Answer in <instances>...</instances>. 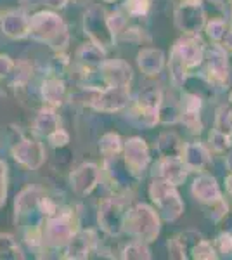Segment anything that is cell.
<instances>
[{"label":"cell","mask_w":232,"mask_h":260,"mask_svg":"<svg viewBox=\"0 0 232 260\" xmlns=\"http://www.w3.org/2000/svg\"><path fill=\"white\" fill-rule=\"evenodd\" d=\"M29 35L56 52H62L70 44V31L66 23L50 11L37 12L29 18Z\"/></svg>","instance_id":"obj_1"},{"label":"cell","mask_w":232,"mask_h":260,"mask_svg":"<svg viewBox=\"0 0 232 260\" xmlns=\"http://www.w3.org/2000/svg\"><path fill=\"white\" fill-rule=\"evenodd\" d=\"M125 231L139 241L153 243L161 233V217L147 203H137L128 207L125 219Z\"/></svg>","instance_id":"obj_2"},{"label":"cell","mask_w":232,"mask_h":260,"mask_svg":"<svg viewBox=\"0 0 232 260\" xmlns=\"http://www.w3.org/2000/svg\"><path fill=\"white\" fill-rule=\"evenodd\" d=\"M149 198L158 208V213L163 220L175 222L184 213V201L180 198L177 186L167 180L153 177L149 184Z\"/></svg>","instance_id":"obj_3"},{"label":"cell","mask_w":232,"mask_h":260,"mask_svg":"<svg viewBox=\"0 0 232 260\" xmlns=\"http://www.w3.org/2000/svg\"><path fill=\"white\" fill-rule=\"evenodd\" d=\"M78 231V217L75 210H62L56 215L49 217L47 224L44 228V245L49 248H59L66 246L73 234Z\"/></svg>","instance_id":"obj_4"},{"label":"cell","mask_w":232,"mask_h":260,"mask_svg":"<svg viewBox=\"0 0 232 260\" xmlns=\"http://www.w3.org/2000/svg\"><path fill=\"white\" fill-rule=\"evenodd\" d=\"M164 99V92L161 89H147L137 95L136 103L132 104L128 111L130 121H134L139 127L153 128L158 123V110Z\"/></svg>","instance_id":"obj_5"},{"label":"cell","mask_w":232,"mask_h":260,"mask_svg":"<svg viewBox=\"0 0 232 260\" xmlns=\"http://www.w3.org/2000/svg\"><path fill=\"white\" fill-rule=\"evenodd\" d=\"M128 212V201L120 196H111L99 203L97 208V222L99 228L111 238L125 233V219Z\"/></svg>","instance_id":"obj_6"},{"label":"cell","mask_w":232,"mask_h":260,"mask_svg":"<svg viewBox=\"0 0 232 260\" xmlns=\"http://www.w3.org/2000/svg\"><path fill=\"white\" fill-rule=\"evenodd\" d=\"M206 11L203 0H179L174 9V24L182 35H196L203 31Z\"/></svg>","instance_id":"obj_7"},{"label":"cell","mask_w":232,"mask_h":260,"mask_svg":"<svg viewBox=\"0 0 232 260\" xmlns=\"http://www.w3.org/2000/svg\"><path fill=\"white\" fill-rule=\"evenodd\" d=\"M106 14L108 12L101 6H90L83 14V31L90 42L101 45L103 49H109L116 44L115 33L108 26Z\"/></svg>","instance_id":"obj_8"},{"label":"cell","mask_w":232,"mask_h":260,"mask_svg":"<svg viewBox=\"0 0 232 260\" xmlns=\"http://www.w3.org/2000/svg\"><path fill=\"white\" fill-rule=\"evenodd\" d=\"M206 62V80L215 89H225L230 80V62L229 54L223 50L218 44L205 50Z\"/></svg>","instance_id":"obj_9"},{"label":"cell","mask_w":232,"mask_h":260,"mask_svg":"<svg viewBox=\"0 0 232 260\" xmlns=\"http://www.w3.org/2000/svg\"><path fill=\"white\" fill-rule=\"evenodd\" d=\"M126 169L134 175L136 180H141L144 177L151 165V153L147 148V142L142 137H130L123 142V151H121Z\"/></svg>","instance_id":"obj_10"},{"label":"cell","mask_w":232,"mask_h":260,"mask_svg":"<svg viewBox=\"0 0 232 260\" xmlns=\"http://www.w3.org/2000/svg\"><path fill=\"white\" fill-rule=\"evenodd\" d=\"M205 50H206L205 42L200 37V33H196V35H182L180 39H177L175 44L172 45L170 54L177 57L185 68L191 71L203 64Z\"/></svg>","instance_id":"obj_11"},{"label":"cell","mask_w":232,"mask_h":260,"mask_svg":"<svg viewBox=\"0 0 232 260\" xmlns=\"http://www.w3.org/2000/svg\"><path fill=\"white\" fill-rule=\"evenodd\" d=\"M130 104V85L126 87H106L101 89L90 108L99 113H118L128 108Z\"/></svg>","instance_id":"obj_12"},{"label":"cell","mask_w":232,"mask_h":260,"mask_svg":"<svg viewBox=\"0 0 232 260\" xmlns=\"http://www.w3.org/2000/svg\"><path fill=\"white\" fill-rule=\"evenodd\" d=\"M180 118L179 123H182L185 128L194 136H200L203 132V120H201V108L203 99L194 92H184L179 101Z\"/></svg>","instance_id":"obj_13"},{"label":"cell","mask_w":232,"mask_h":260,"mask_svg":"<svg viewBox=\"0 0 232 260\" xmlns=\"http://www.w3.org/2000/svg\"><path fill=\"white\" fill-rule=\"evenodd\" d=\"M14 160L28 170H39L45 163V148L39 141L23 139L12 146Z\"/></svg>","instance_id":"obj_14"},{"label":"cell","mask_w":232,"mask_h":260,"mask_svg":"<svg viewBox=\"0 0 232 260\" xmlns=\"http://www.w3.org/2000/svg\"><path fill=\"white\" fill-rule=\"evenodd\" d=\"M101 169L95 163H83L78 169H75L70 175V184L75 194L88 196L99 186Z\"/></svg>","instance_id":"obj_15"},{"label":"cell","mask_w":232,"mask_h":260,"mask_svg":"<svg viewBox=\"0 0 232 260\" xmlns=\"http://www.w3.org/2000/svg\"><path fill=\"white\" fill-rule=\"evenodd\" d=\"M180 160L187 167L189 174L191 172L201 174L212 165V151L203 142H185L180 153Z\"/></svg>","instance_id":"obj_16"},{"label":"cell","mask_w":232,"mask_h":260,"mask_svg":"<svg viewBox=\"0 0 232 260\" xmlns=\"http://www.w3.org/2000/svg\"><path fill=\"white\" fill-rule=\"evenodd\" d=\"M99 70L106 87H126L134 78L132 66L123 59H106Z\"/></svg>","instance_id":"obj_17"},{"label":"cell","mask_w":232,"mask_h":260,"mask_svg":"<svg viewBox=\"0 0 232 260\" xmlns=\"http://www.w3.org/2000/svg\"><path fill=\"white\" fill-rule=\"evenodd\" d=\"M97 246V236L92 229L87 231H77L73 234V238L66 243V251L62 255V258L68 260H83L88 258L90 251Z\"/></svg>","instance_id":"obj_18"},{"label":"cell","mask_w":232,"mask_h":260,"mask_svg":"<svg viewBox=\"0 0 232 260\" xmlns=\"http://www.w3.org/2000/svg\"><path fill=\"white\" fill-rule=\"evenodd\" d=\"M191 192H192L194 200H196L201 207L213 203V201L220 200L223 196L217 179H215L213 175L206 174V172H201V174L196 175V179H194V182H192V187H191Z\"/></svg>","instance_id":"obj_19"},{"label":"cell","mask_w":232,"mask_h":260,"mask_svg":"<svg viewBox=\"0 0 232 260\" xmlns=\"http://www.w3.org/2000/svg\"><path fill=\"white\" fill-rule=\"evenodd\" d=\"M153 177H159L179 187L187 180L189 170L180 158H159L158 165L154 167Z\"/></svg>","instance_id":"obj_20"},{"label":"cell","mask_w":232,"mask_h":260,"mask_svg":"<svg viewBox=\"0 0 232 260\" xmlns=\"http://www.w3.org/2000/svg\"><path fill=\"white\" fill-rule=\"evenodd\" d=\"M2 33L12 40L26 39L29 35V18L23 9H12L2 16Z\"/></svg>","instance_id":"obj_21"},{"label":"cell","mask_w":232,"mask_h":260,"mask_svg":"<svg viewBox=\"0 0 232 260\" xmlns=\"http://www.w3.org/2000/svg\"><path fill=\"white\" fill-rule=\"evenodd\" d=\"M167 64V56L161 49L144 47L137 54V66L142 71V75L147 78H156L163 73Z\"/></svg>","instance_id":"obj_22"},{"label":"cell","mask_w":232,"mask_h":260,"mask_svg":"<svg viewBox=\"0 0 232 260\" xmlns=\"http://www.w3.org/2000/svg\"><path fill=\"white\" fill-rule=\"evenodd\" d=\"M104 169H106L111 182L118 187H130L134 180H136L134 179V175L128 172V169H126L121 154L120 156L106 158V165H104Z\"/></svg>","instance_id":"obj_23"},{"label":"cell","mask_w":232,"mask_h":260,"mask_svg":"<svg viewBox=\"0 0 232 260\" xmlns=\"http://www.w3.org/2000/svg\"><path fill=\"white\" fill-rule=\"evenodd\" d=\"M184 142L177 132H163L156 141V151L159 158H180Z\"/></svg>","instance_id":"obj_24"},{"label":"cell","mask_w":232,"mask_h":260,"mask_svg":"<svg viewBox=\"0 0 232 260\" xmlns=\"http://www.w3.org/2000/svg\"><path fill=\"white\" fill-rule=\"evenodd\" d=\"M40 92H42V98H44V101L50 108L62 106V103L66 99L64 82L59 80V78H47V80L42 83Z\"/></svg>","instance_id":"obj_25"},{"label":"cell","mask_w":232,"mask_h":260,"mask_svg":"<svg viewBox=\"0 0 232 260\" xmlns=\"http://www.w3.org/2000/svg\"><path fill=\"white\" fill-rule=\"evenodd\" d=\"M77 57L85 68H99L106 61V49H103L94 42H88V44L80 45V49L77 50Z\"/></svg>","instance_id":"obj_26"},{"label":"cell","mask_w":232,"mask_h":260,"mask_svg":"<svg viewBox=\"0 0 232 260\" xmlns=\"http://www.w3.org/2000/svg\"><path fill=\"white\" fill-rule=\"evenodd\" d=\"M42 198V191L37 186H28L16 196L14 201V208H16V215H26L31 210H35L39 200Z\"/></svg>","instance_id":"obj_27"},{"label":"cell","mask_w":232,"mask_h":260,"mask_svg":"<svg viewBox=\"0 0 232 260\" xmlns=\"http://www.w3.org/2000/svg\"><path fill=\"white\" fill-rule=\"evenodd\" d=\"M59 128V116L56 115L54 108H44L39 111L35 121H33V132L42 137H49L54 130Z\"/></svg>","instance_id":"obj_28"},{"label":"cell","mask_w":232,"mask_h":260,"mask_svg":"<svg viewBox=\"0 0 232 260\" xmlns=\"http://www.w3.org/2000/svg\"><path fill=\"white\" fill-rule=\"evenodd\" d=\"M24 253L12 234L0 233V260H23Z\"/></svg>","instance_id":"obj_29"},{"label":"cell","mask_w":232,"mask_h":260,"mask_svg":"<svg viewBox=\"0 0 232 260\" xmlns=\"http://www.w3.org/2000/svg\"><path fill=\"white\" fill-rule=\"evenodd\" d=\"M121 151H123V141H121V137L118 134L108 132L99 139V153L104 158L120 156Z\"/></svg>","instance_id":"obj_30"},{"label":"cell","mask_w":232,"mask_h":260,"mask_svg":"<svg viewBox=\"0 0 232 260\" xmlns=\"http://www.w3.org/2000/svg\"><path fill=\"white\" fill-rule=\"evenodd\" d=\"M153 255H151V248L149 243L146 241H132L125 246L123 251H121V258L123 260H149Z\"/></svg>","instance_id":"obj_31"},{"label":"cell","mask_w":232,"mask_h":260,"mask_svg":"<svg viewBox=\"0 0 232 260\" xmlns=\"http://www.w3.org/2000/svg\"><path fill=\"white\" fill-rule=\"evenodd\" d=\"M168 71H170V82L175 89H182L184 83L189 78V70L180 62L177 57L170 54V61H168Z\"/></svg>","instance_id":"obj_32"},{"label":"cell","mask_w":232,"mask_h":260,"mask_svg":"<svg viewBox=\"0 0 232 260\" xmlns=\"http://www.w3.org/2000/svg\"><path fill=\"white\" fill-rule=\"evenodd\" d=\"M179 118H180L179 103H175V101L167 103V101L163 99L161 106H159V110H158V123L175 125V123H179Z\"/></svg>","instance_id":"obj_33"},{"label":"cell","mask_w":232,"mask_h":260,"mask_svg":"<svg viewBox=\"0 0 232 260\" xmlns=\"http://www.w3.org/2000/svg\"><path fill=\"white\" fill-rule=\"evenodd\" d=\"M189 253H191L189 257L194 260H217L218 258V251L215 250V246L208 240H205V238H201L196 245H192Z\"/></svg>","instance_id":"obj_34"},{"label":"cell","mask_w":232,"mask_h":260,"mask_svg":"<svg viewBox=\"0 0 232 260\" xmlns=\"http://www.w3.org/2000/svg\"><path fill=\"white\" fill-rule=\"evenodd\" d=\"M205 33L206 37L210 39L212 44H220V40L223 39V35H225V31L229 30V26H227L225 19L222 18H215V19H206L205 23Z\"/></svg>","instance_id":"obj_35"},{"label":"cell","mask_w":232,"mask_h":260,"mask_svg":"<svg viewBox=\"0 0 232 260\" xmlns=\"http://www.w3.org/2000/svg\"><path fill=\"white\" fill-rule=\"evenodd\" d=\"M213 128L222 134H225V136L232 137V108H229V106L217 108V111H215Z\"/></svg>","instance_id":"obj_36"},{"label":"cell","mask_w":232,"mask_h":260,"mask_svg":"<svg viewBox=\"0 0 232 260\" xmlns=\"http://www.w3.org/2000/svg\"><path fill=\"white\" fill-rule=\"evenodd\" d=\"M230 146H232V137L212 128V132H210V136H208V148L212 153L222 154V153H225L227 149H230Z\"/></svg>","instance_id":"obj_37"},{"label":"cell","mask_w":232,"mask_h":260,"mask_svg":"<svg viewBox=\"0 0 232 260\" xmlns=\"http://www.w3.org/2000/svg\"><path fill=\"white\" fill-rule=\"evenodd\" d=\"M149 7L151 0H125L123 2V9L132 18H144L149 12Z\"/></svg>","instance_id":"obj_38"},{"label":"cell","mask_w":232,"mask_h":260,"mask_svg":"<svg viewBox=\"0 0 232 260\" xmlns=\"http://www.w3.org/2000/svg\"><path fill=\"white\" fill-rule=\"evenodd\" d=\"M106 19H108V26L109 30L115 33V37H118L123 33V30L126 26H128V19H126V16L123 14L121 11H115V12H109L106 14Z\"/></svg>","instance_id":"obj_39"},{"label":"cell","mask_w":232,"mask_h":260,"mask_svg":"<svg viewBox=\"0 0 232 260\" xmlns=\"http://www.w3.org/2000/svg\"><path fill=\"white\" fill-rule=\"evenodd\" d=\"M229 208L230 207H229V203H227V200L222 196L220 200L213 201V203H210V205H205L203 210H205V215L208 217V219L217 222L220 217H223L227 212H229Z\"/></svg>","instance_id":"obj_40"},{"label":"cell","mask_w":232,"mask_h":260,"mask_svg":"<svg viewBox=\"0 0 232 260\" xmlns=\"http://www.w3.org/2000/svg\"><path fill=\"white\" fill-rule=\"evenodd\" d=\"M167 248H168V257L174 258V260H185L189 258L187 255V248H185V245L180 240V236H174L170 238L167 243Z\"/></svg>","instance_id":"obj_41"},{"label":"cell","mask_w":232,"mask_h":260,"mask_svg":"<svg viewBox=\"0 0 232 260\" xmlns=\"http://www.w3.org/2000/svg\"><path fill=\"white\" fill-rule=\"evenodd\" d=\"M101 92V89H97V87H82L77 94L71 95V101L73 103H78V104H83V106H88L90 108V104L94 103L97 94Z\"/></svg>","instance_id":"obj_42"},{"label":"cell","mask_w":232,"mask_h":260,"mask_svg":"<svg viewBox=\"0 0 232 260\" xmlns=\"http://www.w3.org/2000/svg\"><path fill=\"white\" fill-rule=\"evenodd\" d=\"M12 71H14V85H24L33 75L31 66L26 61H21L19 64H14Z\"/></svg>","instance_id":"obj_43"},{"label":"cell","mask_w":232,"mask_h":260,"mask_svg":"<svg viewBox=\"0 0 232 260\" xmlns=\"http://www.w3.org/2000/svg\"><path fill=\"white\" fill-rule=\"evenodd\" d=\"M215 246H217L218 253H223V255H232V234L230 233H220L215 241Z\"/></svg>","instance_id":"obj_44"},{"label":"cell","mask_w":232,"mask_h":260,"mask_svg":"<svg viewBox=\"0 0 232 260\" xmlns=\"http://www.w3.org/2000/svg\"><path fill=\"white\" fill-rule=\"evenodd\" d=\"M47 139L50 142V146H54V148H64V146L70 144V134L59 127L57 130H54V132L50 134Z\"/></svg>","instance_id":"obj_45"},{"label":"cell","mask_w":232,"mask_h":260,"mask_svg":"<svg viewBox=\"0 0 232 260\" xmlns=\"http://www.w3.org/2000/svg\"><path fill=\"white\" fill-rule=\"evenodd\" d=\"M7 196V165L0 160V207L6 203Z\"/></svg>","instance_id":"obj_46"},{"label":"cell","mask_w":232,"mask_h":260,"mask_svg":"<svg viewBox=\"0 0 232 260\" xmlns=\"http://www.w3.org/2000/svg\"><path fill=\"white\" fill-rule=\"evenodd\" d=\"M218 224V229H220V233H230L232 234V210L229 208V212L225 213L223 217L217 220Z\"/></svg>","instance_id":"obj_47"},{"label":"cell","mask_w":232,"mask_h":260,"mask_svg":"<svg viewBox=\"0 0 232 260\" xmlns=\"http://www.w3.org/2000/svg\"><path fill=\"white\" fill-rule=\"evenodd\" d=\"M12 68H14V62H12L11 57L0 54V78H4L9 73H12Z\"/></svg>","instance_id":"obj_48"},{"label":"cell","mask_w":232,"mask_h":260,"mask_svg":"<svg viewBox=\"0 0 232 260\" xmlns=\"http://www.w3.org/2000/svg\"><path fill=\"white\" fill-rule=\"evenodd\" d=\"M218 45H220V47L225 50L227 54L232 52V30H230V28L225 31V35H223V39L220 40V44H218Z\"/></svg>","instance_id":"obj_49"},{"label":"cell","mask_w":232,"mask_h":260,"mask_svg":"<svg viewBox=\"0 0 232 260\" xmlns=\"http://www.w3.org/2000/svg\"><path fill=\"white\" fill-rule=\"evenodd\" d=\"M42 2H44L45 6L52 7V9H62V7H66V4H68L70 0H42Z\"/></svg>","instance_id":"obj_50"},{"label":"cell","mask_w":232,"mask_h":260,"mask_svg":"<svg viewBox=\"0 0 232 260\" xmlns=\"http://www.w3.org/2000/svg\"><path fill=\"white\" fill-rule=\"evenodd\" d=\"M225 169L229 174H232V149L227 153V156H225Z\"/></svg>","instance_id":"obj_51"},{"label":"cell","mask_w":232,"mask_h":260,"mask_svg":"<svg viewBox=\"0 0 232 260\" xmlns=\"http://www.w3.org/2000/svg\"><path fill=\"white\" fill-rule=\"evenodd\" d=\"M225 191L232 196V174H229L225 177Z\"/></svg>","instance_id":"obj_52"},{"label":"cell","mask_w":232,"mask_h":260,"mask_svg":"<svg viewBox=\"0 0 232 260\" xmlns=\"http://www.w3.org/2000/svg\"><path fill=\"white\" fill-rule=\"evenodd\" d=\"M75 4H77V6H85L87 2H90V0H73Z\"/></svg>","instance_id":"obj_53"},{"label":"cell","mask_w":232,"mask_h":260,"mask_svg":"<svg viewBox=\"0 0 232 260\" xmlns=\"http://www.w3.org/2000/svg\"><path fill=\"white\" fill-rule=\"evenodd\" d=\"M229 101H230V104H232V90H230V94H229Z\"/></svg>","instance_id":"obj_54"},{"label":"cell","mask_w":232,"mask_h":260,"mask_svg":"<svg viewBox=\"0 0 232 260\" xmlns=\"http://www.w3.org/2000/svg\"><path fill=\"white\" fill-rule=\"evenodd\" d=\"M103 2H108L109 4V2H116V0H103Z\"/></svg>","instance_id":"obj_55"},{"label":"cell","mask_w":232,"mask_h":260,"mask_svg":"<svg viewBox=\"0 0 232 260\" xmlns=\"http://www.w3.org/2000/svg\"><path fill=\"white\" fill-rule=\"evenodd\" d=\"M230 30H232V14H230Z\"/></svg>","instance_id":"obj_56"}]
</instances>
